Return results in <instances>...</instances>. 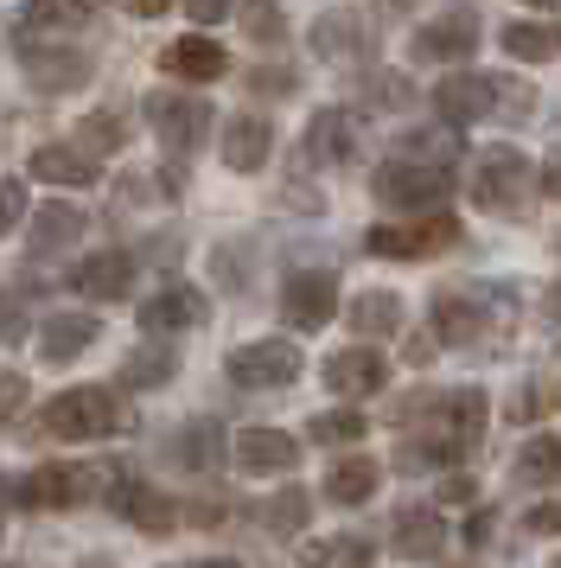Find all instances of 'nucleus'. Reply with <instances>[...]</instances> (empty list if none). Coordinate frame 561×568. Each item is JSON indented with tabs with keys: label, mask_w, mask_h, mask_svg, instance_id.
Listing matches in <instances>:
<instances>
[{
	"label": "nucleus",
	"mask_w": 561,
	"mask_h": 568,
	"mask_svg": "<svg viewBox=\"0 0 561 568\" xmlns=\"http://www.w3.org/2000/svg\"><path fill=\"white\" fill-rule=\"evenodd\" d=\"M517 486L530 491H555L561 486V435H530L523 447H517Z\"/></svg>",
	"instance_id": "32"
},
{
	"label": "nucleus",
	"mask_w": 561,
	"mask_h": 568,
	"mask_svg": "<svg viewBox=\"0 0 561 568\" xmlns=\"http://www.w3.org/2000/svg\"><path fill=\"white\" fill-rule=\"evenodd\" d=\"M224 447L230 440H224V428H217L211 415H192V422L166 440L173 466H185V473H217V466H224Z\"/></svg>",
	"instance_id": "27"
},
{
	"label": "nucleus",
	"mask_w": 561,
	"mask_h": 568,
	"mask_svg": "<svg viewBox=\"0 0 561 568\" xmlns=\"http://www.w3.org/2000/svg\"><path fill=\"white\" fill-rule=\"evenodd\" d=\"M128 13H134V20H160V13H173V0H122Z\"/></svg>",
	"instance_id": "52"
},
{
	"label": "nucleus",
	"mask_w": 561,
	"mask_h": 568,
	"mask_svg": "<svg viewBox=\"0 0 561 568\" xmlns=\"http://www.w3.org/2000/svg\"><path fill=\"white\" fill-rule=\"evenodd\" d=\"M306 160H313V166H351L357 154H364V122H357L351 109H313V122H306Z\"/></svg>",
	"instance_id": "17"
},
{
	"label": "nucleus",
	"mask_w": 561,
	"mask_h": 568,
	"mask_svg": "<svg viewBox=\"0 0 561 568\" xmlns=\"http://www.w3.org/2000/svg\"><path fill=\"white\" fill-rule=\"evenodd\" d=\"M300 345L294 338H249V345H236L224 358V377L236 389H287L300 377Z\"/></svg>",
	"instance_id": "11"
},
{
	"label": "nucleus",
	"mask_w": 561,
	"mask_h": 568,
	"mask_svg": "<svg viewBox=\"0 0 561 568\" xmlns=\"http://www.w3.org/2000/svg\"><path fill=\"white\" fill-rule=\"evenodd\" d=\"M26 224V185L20 180H0V236H13Z\"/></svg>",
	"instance_id": "43"
},
{
	"label": "nucleus",
	"mask_w": 561,
	"mask_h": 568,
	"mask_svg": "<svg viewBox=\"0 0 561 568\" xmlns=\"http://www.w3.org/2000/svg\"><path fill=\"white\" fill-rule=\"evenodd\" d=\"M491 537V511H472V524H466V542H484Z\"/></svg>",
	"instance_id": "54"
},
{
	"label": "nucleus",
	"mask_w": 561,
	"mask_h": 568,
	"mask_svg": "<svg viewBox=\"0 0 561 568\" xmlns=\"http://www.w3.org/2000/svg\"><path fill=\"white\" fill-rule=\"evenodd\" d=\"M300 568H370V537H357V530L313 537L300 542Z\"/></svg>",
	"instance_id": "33"
},
{
	"label": "nucleus",
	"mask_w": 561,
	"mask_h": 568,
	"mask_svg": "<svg viewBox=\"0 0 561 568\" xmlns=\"http://www.w3.org/2000/svg\"><path fill=\"white\" fill-rule=\"evenodd\" d=\"M178 511L192 517L198 530H217V524H230V505H224V498H192V505H178Z\"/></svg>",
	"instance_id": "47"
},
{
	"label": "nucleus",
	"mask_w": 561,
	"mask_h": 568,
	"mask_svg": "<svg viewBox=\"0 0 561 568\" xmlns=\"http://www.w3.org/2000/svg\"><path fill=\"white\" fill-rule=\"evenodd\" d=\"M306 45L326 64H364V58L377 52V27L364 20V7H326L313 20V32H306Z\"/></svg>",
	"instance_id": "13"
},
{
	"label": "nucleus",
	"mask_w": 561,
	"mask_h": 568,
	"mask_svg": "<svg viewBox=\"0 0 561 568\" xmlns=\"http://www.w3.org/2000/svg\"><path fill=\"white\" fill-rule=\"evenodd\" d=\"M389 549L402 562H440L447 556V517H440V505H402L396 524H389Z\"/></svg>",
	"instance_id": "20"
},
{
	"label": "nucleus",
	"mask_w": 561,
	"mask_h": 568,
	"mask_svg": "<svg viewBox=\"0 0 561 568\" xmlns=\"http://www.w3.org/2000/svg\"><path fill=\"white\" fill-rule=\"evenodd\" d=\"M109 486V466H76V460H51V466H32L20 479V498L32 511H76V505H90L102 498Z\"/></svg>",
	"instance_id": "10"
},
{
	"label": "nucleus",
	"mask_w": 561,
	"mask_h": 568,
	"mask_svg": "<svg viewBox=\"0 0 561 568\" xmlns=\"http://www.w3.org/2000/svg\"><path fill=\"white\" fill-rule=\"evenodd\" d=\"M484 415H491V396H484L479 384L440 389V396H402V403H396V422L434 435L453 460H466V454L484 440Z\"/></svg>",
	"instance_id": "2"
},
{
	"label": "nucleus",
	"mask_w": 561,
	"mask_h": 568,
	"mask_svg": "<svg viewBox=\"0 0 561 568\" xmlns=\"http://www.w3.org/2000/svg\"><path fill=\"white\" fill-rule=\"evenodd\" d=\"M434 115L440 122H459V129H472V122H498V71H447V78L434 83Z\"/></svg>",
	"instance_id": "12"
},
{
	"label": "nucleus",
	"mask_w": 561,
	"mask_h": 568,
	"mask_svg": "<svg viewBox=\"0 0 561 568\" xmlns=\"http://www.w3.org/2000/svg\"><path fill=\"white\" fill-rule=\"evenodd\" d=\"M542 320H549V326H561V275L549 282V294H542Z\"/></svg>",
	"instance_id": "53"
},
{
	"label": "nucleus",
	"mask_w": 561,
	"mask_h": 568,
	"mask_svg": "<svg viewBox=\"0 0 561 568\" xmlns=\"http://www.w3.org/2000/svg\"><path fill=\"white\" fill-rule=\"evenodd\" d=\"M479 39H484V20H479V7H440L434 20H421V27L408 32V58L415 64H466V58L479 52Z\"/></svg>",
	"instance_id": "8"
},
{
	"label": "nucleus",
	"mask_w": 561,
	"mask_h": 568,
	"mask_svg": "<svg viewBox=\"0 0 561 568\" xmlns=\"http://www.w3.org/2000/svg\"><path fill=\"white\" fill-rule=\"evenodd\" d=\"M102 505H109L115 517H128L141 537H166L178 517H185L173 498H166V491L147 486V479H141L134 466H122V460H109V486H102Z\"/></svg>",
	"instance_id": "9"
},
{
	"label": "nucleus",
	"mask_w": 561,
	"mask_h": 568,
	"mask_svg": "<svg viewBox=\"0 0 561 568\" xmlns=\"http://www.w3.org/2000/svg\"><path fill=\"white\" fill-rule=\"evenodd\" d=\"M26 338V307L13 287H0V345H20Z\"/></svg>",
	"instance_id": "44"
},
{
	"label": "nucleus",
	"mask_w": 561,
	"mask_h": 568,
	"mask_svg": "<svg viewBox=\"0 0 561 568\" xmlns=\"http://www.w3.org/2000/svg\"><path fill=\"white\" fill-rule=\"evenodd\" d=\"M523 530H530V537H561V498L530 505V511H523Z\"/></svg>",
	"instance_id": "45"
},
{
	"label": "nucleus",
	"mask_w": 561,
	"mask_h": 568,
	"mask_svg": "<svg viewBox=\"0 0 561 568\" xmlns=\"http://www.w3.org/2000/svg\"><path fill=\"white\" fill-rule=\"evenodd\" d=\"M141 109H147L153 141H160L173 160H192L204 141H211V103L192 97V90H153Z\"/></svg>",
	"instance_id": "7"
},
{
	"label": "nucleus",
	"mask_w": 561,
	"mask_h": 568,
	"mask_svg": "<svg viewBox=\"0 0 561 568\" xmlns=\"http://www.w3.org/2000/svg\"><path fill=\"white\" fill-rule=\"evenodd\" d=\"M459 192L453 166H434V160H382L370 173V199H377L389 217H415V211H447Z\"/></svg>",
	"instance_id": "4"
},
{
	"label": "nucleus",
	"mask_w": 561,
	"mask_h": 568,
	"mask_svg": "<svg viewBox=\"0 0 561 568\" xmlns=\"http://www.w3.org/2000/svg\"><path fill=\"white\" fill-rule=\"evenodd\" d=\"M96 313H45V326H39V358L45 364H71L76 352H90L96 345Z\"/></svg>",
	"instance_id": "28"
},
{
	"label": "nucleus",
	"mask_w": 561,
	"mask_h": 568,
	"mask_svg": "<svg viewBox=\"0 0 561 568\" xmlns=\"http://www.w3.org/2000/svg\"><path fill=\"white\" fill-rule=\"evenodd\" d=\"M230 460H236L243 479H287L300 466V440L280 435V428H243L230 440Z\"/></svg>",
	"instance_id": "18"
},
{
	"label": "nucleus",
	"mask_w": 561,
	"mask_h": 568,
	"mask_svg": "<svg viewBox=\"0 0 561 568\" xmlns=\"http://www.w3.org/2000/svg\"><path fill=\"white\" fill-rule=\"evenodd\" d=\"M498 45L510 58H523V64H555L561 58V20H510L498 32Z\"/></svg>",
	"instance_id": "30"
},
{
	"label": "nucleus",
	"mask_w": 561,
	"mask_h": 568,
	"mask_svg": "<svg viewBox=\"0 0 561 568\" xmlns=\"http://www.w3.org/2000/svg\"><path fill=\"white\" fill-rule=\"evenodd\" d=\"M517 320V287L504 282H453L434 294L428 326L434 345H484L491 333H504Z\"/></svg>",
	"instance_id": "1"
},
{
	"label": "nucleus",
	"mask_w": 561,
	"mask_h": 568,
	"mask_svg": "<svg viewBox=\"0 0 561 568\" xmlns=\"http://www.w3.org/2000/svg\"><path fill=\"white\" fill-rule=\"evenodd\" d=\"M364 428H370V415H364V409H326V415H313V440H319V447H357V440H364Z\"/></svg>",
	"instance_id": "39"
},
{
	"label": "nucleus",
	"mask_w": 561,
	"mask_h": 568,
	"mask_svg": "<svg viewBox=\"0 0 561 568\" xmlns=\"http://www.w3.org/2000/svg\"><path fill=\"white\" fill-rule=\"evenodd\" d=\"M377 7H389V13H402V7H408V0H377Z\"/></svg>",
	"instance_id": "59"
},
{
	"label": "nucleus",
	"mask_w": 561,
	"mask_h": 568,
	"mask_svg": "<svg viewBox=\"0 0 561 568\" xmlns=\"http://www.w3.org/2000/svg\"><path fill=\"white\" fill-rule=\"evenodd\" d=\"M96 71V58L71 45V39H45V45H26V83L45 90V97H64V90H83Z\"/></svg>",
	"instance_id": "15"
},
{
	"label": "nucleus",
	"mask_w": 561,
	"mask_h": 568,
	"mask_svg": "<svg viewBox=\"0 0 561 568\" xmlns=\"http://www.w3.org/2000/svg\"><path fill=\"white\" fill-rule=\"evenodd\" d=\"M178 7H185L198 27H217V20H230V13H236V0H178Z\"/></svg>",
	"instance_id": "48"
},
{
	"label": "nucleus",
	"mask_w": 561,
	"mask_h": 568,
	"mask_svg": "<svg viewBox=\"0 0 561 568\" xmlns=\"http://www.w3.org/2000/svg\"><path fill=\"white\" fill-rule=\"evenodd\" d=\"M76 13L64 7V0H26L20 7V20H13V39H20V52L26 45H45V39H64V27H71Z\"/></svg>",
	"instance_id": "34"
},
{
	"label": "nucleus",
	"mask_w": 561,
	"mask_h": 568,
	"mask_svg": "<svg viewBox=\"0 0 561 568\" xmlns=\"http://www.w3.org/2000/svg\"><path fill=\"white\" fill-rule=\"evenodd\" d=\"M332 313H338V275L332 268H294L280 282V320L294 333H319V326H332Z\"/></svg>",
	"instance_id": "14"
},
{
	"label": "nucleus",
	"mask_w": 561,
	"mask_h": 568,
	"mask_svg": "<svg viewBox=\"0 0 561 568\" xmlns=\"http://www.w3.org/2000/svg\"><path fill=\"white\" fill-rule=\"evenodd\" d=\"M160 71L178 78V83H217L230 71V52L211 32H185V39H173V45L160 52Z\"/></svg>",
	"instance_id": "23"
},
{
	"label": "nucleus",
	"mask_w": 561,
	"mask_h": 568,
	"mask_svg": "<svg viewBox=\"0 0 561 568\" xmlns=\"http://www.w3.org/2000/svg\"><path fill=\"white\" fill-rule=\"evenodd\" d=\"M128 141V115L122 109H96V115H83V129H76V148H83V154H115V148H122Z\"/></svg>",
	"instance_id": "37"
},
{
	"label": "nucleus",
	"mask_w": 561,
	"mask_h": 568,
	"mask_svg": "<svg viewBox=\"0 0 561 568\" xmlns=\"http://www.w3.org/2000/svg\"><path fill=\"white\" fill-rule=\"evenodd\" d=\"M549 568H561V556H555V562H549Z\"/></svg>",
	"instance_id": "62"
},
{
	"label": "nucleus",
	"mask_w": 561,
	"mask_h": 568,
	"mask_svg": "<svg viewBox=\"0 0 561 568\" xmlns=\"http://www.w3.org/2000/svg\"><path fill=\"white\" fill-rule=\"evenodd\" d=\"M319 377H326L332 396H345V403H364V396H377V389H389V358H382L377 345H345V352H332L326 364H319Z\"/></svg>",
	"instance_id": "16"
},
{
	"label": "nucleus",
	"mask_w": 561,
	"mask_h": 568,
	"mask_svg": "<svg viewBox=\"0 0 561 568\" xmlns=\"http://www.w3.org/2000/svg\"><path fill=\"white\" fill-rule=\"evenodd\" d=\"M466 243V224L453 211H415V217H382L364 231V250L382 262H428Z\"/></svg>",
	"instance_id": "5"
},
{
	"label": "nucleus",
	"mask_w": 561,
	"mask_h": 568,
	"mask_svg": "<svg viewBox=\"0 0 561 568\" xmlns=\"http://www.w3.org/2000/svg\"><path fill=\"white\" fill-rule=\"evenodd\" d=\"M536 192H542V199H555V205H561V154H549L542 166H536Z\"/></svg>",
	"instance_id": "49"
},
{
	"label": "nucleus",
	"mask_w": 561,
	"mask_h": 568,
	"mask_svg": "<svg viewBox=\"0 0 561 568\" xmlns=\"http://www.w3.org/2000/svg\"><path fill=\"white\" fill-rule=\"evenodd\" d=\"M83 231H90V211H76V205H39L32 236H26V256H32V262L64 256V250H76V243H83Z\"/></svg>",
	"instance_id": "25"
},
{
	"label": "nucleus",
	"mask_w": 561,
	"mask_h": 568,
	"mask_svg": "<svg viewBox=\"0 0 561 568\" xmlns=\"http://www.w3.org/2000/svg\"><path fill=\"white\" fill-rule=\"evenodd\" d=\"M402 320H408V307H402V294H396V287H364V294H351V307H345V326H351L364 345L396 338V333H402Z\"/></svg>",
	"instance_id": "24"
},
{
	"label": "nucleus",
	"mask_w": 561,
	"mask_h": 568,
	"mask_svg": "<svg viewBox=\"0 0 561 568\" xmlns=\"http://www.w3.org/2000/svg\"><path fill=\"white\" fill-rule=\"evenodd\" d=\"M523 7H542V13H555L561 0H523Z\"/></svg>",
	"instance_id": "57"
},
{
	"label": "nucleus",
	"mask_w": 561,
	"mask_h": 568,
	"mask_svg": "<svg viewBox=\"0 0 561 568\" xmlns=\"http://www.w3.org/2000/svg\"><path fill=\"white\" fill-rule=\"evenodd\" d=\"M0 517H7V479H0Z\"/></svg>",
	"instance_id": "60"
},
{
	"label": "nucleus",
	"mask_w": 561,
	"mask_h": 568,
	"mask_svg": "<svg viewBox=\"0 0 561 568\" xmlns=\"http://www.w3.org/2000/svg\"><path fill=\"white\" fill-rule=\"evenodd\" d=\"M472 473H447V479H440V498H453V505H472Z\"/></svg>",
	"instance_id": "50"
},
{
	"label": "nucleus",
	"mask_w": 561,
	"mask_h": 568,
	"mask_svg": "<svg viewBox=\"0 0 561 568\" xmlns=\"http://www.w3.org/2000/svg\"><path fill=\"white\" fill-rule=\"evenodd\" d=\"M32 180H45V185H96L102 180V166L96 154H83L76 141H45V148H32Z\"/></svg>",
	"instance_id": "26"
},
{
	"label": "nucleus",
	"mask_w": 561,
	"mask_h": 568,
	"mask_svg": "<svg viewBox=\"0 0 561 568\" xmlns=\"http://www.w3.org/2000/svg\"><path fill=\"white\" fill-rule=\"evenodd\" d=\"M236 20H243V32H249L255 45H280V39H287L280 0H236Z\"/></svg>",
	"instance_id": "38"
},
{
	"label": "nucleus",
	"mask_w": 561,
	"mask_h": 568,
	"mask_svg": "<svg viewBox=\"0 0 561 568\" xmlns=\"http://www.w3.org/2000/svg\"><path fill=\"white\" fill-rule=\"evenodd\" d=\"M555 403H561V384H530L523 396H517V422H542Z\"/></svg>",
	"instance_id": "42"
},
{
	"label": "nucleus",
	"mask_w": 561,
	"mask_h": 568,
	"mask_svg": "<svg viewBox=\"0 0 561 568\" xmlns=\"http://www.w3.org/2000/svg\"><path fill=\"white\" fill-rule=\"evenodd\" d=\"M382 486V466L370 460V454H345V460L326 473V498L332 505H370Z\"/></svg>",
	"instance_id": "31"
},
{
	"label": "nucleus",
	"mask_w": 561,
	"mask_h": 568,
	"mask_svg": "<svg viewBox=\"0 0 561 568\" xmlns=\"http://www.w3.org/2000/svg\"><path fill=\"white\" fill-rule=\"evenodd\" d=\"M249 90H294V71H249Z\"/></svg>",
	"instance_id": "51"
},
{
	"label": "nucleus",
	"mask_w": 561,
	"mask_h": 568,
	"mask_svg": "<svg viewBox=\"0 0 561 568\" xmlns=\"http://www.w3.org/2000/svg\"><path fill=\"white\" fill-rule=\"evenodd\" d=\"M166 568H243V562H230V556H204V562H166Z\"/></svg>",
	"instance_id": "55"
},
{
	"label": "nucleus",
	"mask_w": 561,
	"mask_h": 568,
	"mask_svg": "<svg viewBox=\"0 0 561 568\" xmlns=\"http://www.w3.org/2000/svg\"><path fill=\"white\" fill-rule=\"evenodd\" d=\"M134 275H141V262L128 256V250H96L90 262L71 268V287L83 301H128L134 294Z\"/></svg>",
	"instance_id": "22"
},
{
	"label": "nucleus",
	"mask_w": 561,
	"mask_h": 568,
	"mask_svg": "<svg viewBox=\"0 0 561 568\" xmlns=\"http://www.w3.org/2000/svg\"><path fill=\"white\" fill-rule=\"evenodd\" d=\"M555 256H561V236H555Z\"/></svg>",
	"instance_id": "61"
},
{
	"label": "nucleus",
	"mask_w": 561,
	"mask_h": 568,
	"mask_svg": "<svg viewBox=\"0 0 561 568\" xmlns=\"http://www.w3.org/2000/svg\"><path fill=\"white\" fill-rule=\"evenodd\" d=\"M466 199L491 217H523L536 199V160L523 148H479L472 166H466Z\"/></svg>",
	"instance_id": "3"
},
{
	"label": "nucleus",
	"mask_w": 561,
	"mask_h": 568,
	"mask_svg": "<svg viewBox=\"0 0 561 568\" xmlns=\"http://www.w3.org/2000/svg\"><path fill=\"white\" fill-rule=\"evenodd\" d=\"M415 103V83L402 71H364V109H408Z\"/></svg>",
	"instance_id": "41"
},
{
	"label": "nucleus",
	"mask_w": 561,
	"mask_h": 568,
	"mask_svg": "<svg viewBox=\"0 0 561 568\" xmlns=\"http://www.w3.org/2000/svg\"><path fill=\"white\" fill-rule=\"evenodd\" d=\"M64 7H71V13H76V20H90V13H96V7H102V0H64Z\"/></svg>",
	"instance_id": "56"
},
{
	"label": "nucleus",
	"mask_w": 561,
	"mask_h": 568,
	"mask_svg": "<svg viewBox=\"0 0 561 568\" xmlns=\"http://www.w3.org/2000/svg\"><path fill=\"white\" fill-rule=\"evenodd\" d=\"M217 148H224V166L230 173H262L268 154H275V122L268 115H255V109H236L217 134Z\"/></svg>",
	"instance_id": "21"
},
{
	"label": "nucleus",
	"mask_w": 561,
	"mask_h": 568,
	"mask_svg": "<svg viewBox=\"0 0 561 568\" xmlns=\"http://www.w3.org/2000/svg\"><path fill=\"white\" fill-rule=\"evenodd\" d=\"M306 511H313V491H306V486H280L255 517H262V530H275V537H300Z\"/></svg>",
	"instance_id": "35"
},
{
	"label": "nucleus",
	"mask_w": 561,
	"mask_h": 568,
	"mask_svg": "<svg viewBox=\"0 0 561 568\" xmlns=\"http://www.w3.org/2000/svg\"><path fill=\"white\" fill-rule=\"evenodd\" d=\"M555 364H561V358H555Z\"/></svg>",
	"instance_id": "63"
},
{
	"label": "nucleus",
	"mask_w": 561,
	"mask_h": 568,
	"mask_svg": "<svg viewBox=\"0 0 561 568\" xmlns=\"http://www.w3.org/2000/svg\"><path fill=\"white\" fill-rule=\"evenodd\" d=\"M39 428L51 440H102V435H115V428H128V415H122V396L115 389L76 384V389H58L45 409H39Z\"/></svg>",
	"instance_id": "6"
},
{
	"label": "nucleus",
	"mask_w": 561,
	"mask_h": 568,
	"mask_svg": "<svg viewBox=\"0 0 561 568\" xmlns=\"http://www.w3.org/2000/svg\"><path fill=\"white\" fill-rule=\"evenodd\" d=\"M83 568H115V562H109V556H90V562H83Z\"/></svg>",
	"instance_id": "58"
},
{
	"label": "nucleus",
	"mask_w": 561,
	"mask_h": 568,
	"mask_svg": "<svg viewBox=\"0 0 561 568\" xmlns=\"http://www.w3.org/2000/svg\"><path fill=\"white\" fill-rule=\"evenodd\" d=\"M536 103H542V90L530 78H517V71H498V122H530Z\"/></svg>",
	"instance_id": "40"
},
{
	"label": "nucleus",
	"mask_w": 561,
	"mask_h": 568,
	"mask_svg": "<svg viewBox=\"0 0 561 568\" xmlns=\"http://www.w3.org/2000/svg\"><path fill=\"white\" fill-rule=\"evenodd\" d=\"M396 154L402 160H434V166H453V160H466V129L459 122H421V129H408L402 141H396Z\"/></svg>",
	"instance_id": "29"
},
{
	"label": "nucleus",
	"mask_w": 561,
	"mask_h": 568,
	"mask_svg": "<svg viewBox=\"0 0 561 568\" xmlns=\"http://www.w3.org/2000/svg\"><path fill=\"white\" fill-rule=\"evenodd\" d=\"M204 320H211V301H204V287H192V282H173V287H160L153 301H141V333H153V338L192 333Z\"/></svg>",
	"instance_id": "19"
},
{
	"label": "nucleus",
	"mask_w": 561,
	"mask_h": 568,
	"mask_svg": "<svg viewBox=\"0 0 561 568\" xmlns=\"http://www.w3.org/2000/svg\"><path fill=\"white\" fill-rule=\"evenodd\" d=\"M26 396H32V384H26L20 371H0V422H7V415H20Z\"/></svg>",
	"instance_id": "46"
},
{
	"label": "nucleus",
	"mask_w": 561,
	"mask_h": 568,
	"mask_svg": "<svg viewBox=\"0 0 561 568\" xmlns=\"http://www.w3.org/2000/svg\"><path fill=\"white\" fill-rule=\"evenodd\" d=\"M173 371H178V358L166 352V345H141V352H128L122 384H134V389H160V384H173Z\"/></svg>",
	"instance_id": "36"
}]
</instances>
